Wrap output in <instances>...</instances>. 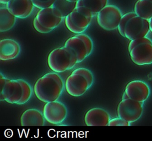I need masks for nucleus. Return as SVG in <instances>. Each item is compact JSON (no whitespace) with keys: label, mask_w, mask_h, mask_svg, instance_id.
<instances>
[{"label":"nucleus","mask_w":152,"mask_h":141,"mask_svg":"<svg viewBox=\"0 0 152 141\" xmlns=\"http://www.w3.org/2000/svg\"><path fill=\"white\" fill-rule=\"evenodd\" d=\"M34 6L39 9L52 6L55 0H31Z\"/></svg>","instance_id":"26"},{"label":"nucleus","mask_w":152,"mask_h":141,"mask_svg":"<svg viewBox=\"0 0 152 141\" xmlns=\"http://www.w3.org/2000/svg\"><path fill=\"white\" fill-rule=\"evenodd\" d=\"M130 125L131 123L120 117L111 118L108 124V126H129Z\"/></svg>","instance_id":"25"},{"label":"nucleus","mask_w":152,"mask_h":141,"mask_svg":"<svg viewBox=\"0 0 152 141\" xmlns=\"http://www.w3.org/2000/svg\"><path fill=\"white\" fill-rule=\"evenodd\" d=\"M148 23H149V28H150V31L152 33V17L148 20Z\"/></svg>","instance_id":"28"},{"label":"nucleus","mask_w":152,"mask_h":141,"mask_svg":"<svg viewBox=\"0 0 152 141\" xmlns=\"http://www.w3.org/2000/svg\"><path fill=\"white\" fill-rule=\"evenodd\" d=\"M150 31L148 20L138 15L131 18L128 22L125 30V37L128 40L146 37Z\"/></svg>","instance_id":"7"},{"label":"nucleus","mask_w":152,"mask_h":141,"mask_svg":"<svg viewBox=\"0 0 152 141\" xmlns=\"http://www.w3.org/2000/svg\"><path fill=\"white\" fill-rule=\"evenodd\" d=\"M129 98L140 102L145 101L150 93L148 85L144 81L134 80L128 82L124 91Z\"/></svg>","instance_id":"11"},{"label":"nucleus","mask_w":152,"mask_h":141,"mask_svg":"<svg viewBox=\"0 0 152 141\" xmlns=\"http://www.w3.org/2000/svg\"><path fill=\"white\" fill-rule=\"evenodd\" d=\"M92 18L80 13L75 8L65 18V24L69 31L75 34L83 33L90 25Z\"/></svg>","instance_id":"9"},{"label":"nucleus","mask_w":152,"mask_h":141,"mask_svg":"<svg viewBox=\"0 0 152 141\" xmlns=\"http://www.w3.org/2000/svg\"><path fill=\"white\" fill-rule=\"evenodd\" d=\"M134 10L137 15L149 20L152 17V2L150 0H138Z\"/></svg>","instance_id":"20"},{"label":"nucleus","mask_w":152,"mask_h":141,"mask_svg":"<svg viewBox=\"0 0 152 141\" xmlns=\"http://www.w3.org/2000/svg\"><path fill=\"white\" fill-rule=\"evenodd\" d=\"M38 23L50 31L57 27L63 18L52 6L40 9L35 17Z\"/></svg>","instance_id":"8"},{"label":"nucleus","mask_w":152,"mask_h":141,"mask_svg":"<svg viewBox=\"0 0 152 141\" xmlns=\"http://www.w3.org/2000/svg\"><path fill=\"white\" fill-rule=\"evenodd\" d=\"M77 2H71L68 0H55L52 5L61 15L62 18H65L76 8Z\"/></svg>","instance_id":"21"},{"label":"nucleus","mask_w":152,"mask_h":141,"mask_svg":"<svg viewBox=\"0 0 152 141\" xmlns=\"http://www.w3.org/2000/svg\"><path fill=\"white\" fill-rule=\"evenodd\" d=\"M33 27L35 28V30L40 33H43V34H46L50 32V31L49 30L46 29V28H45L44 27H43L42 25H40L38 21H37L36 18H34V20H33Z\"/></svg>","instance_id":"27"},{"label":"nucleus","mask_w":152,"mask_h":141,"mask_svg":"<svg viewBox=\"0 0 152 141\" xmlns=\"http://www.w3.org/2000/svg\"><path fill=\"white\" fill-rule=\"evenodd\" d=\"M32 94L30 85L25 80L9 79L1 73L0 100L10 104L22 105L27 102Z\"/></svg>","instance_id":"1"},{"label":"nucleus","mask_w":152,"mask_h":141,"mask_svg":"<svg viewBox=\"0 0 152 141\" xmlns=\"http://www.w3.org/2000/svg\"><path fill=\"white\" fill-rule=\"evenodd\" d=\"M69 1H71V2H77L78 0H68Z\"/></svg>","instance_id":"31"},{"label":"nucleus","mask_w":152,"mask_h":141,"mask_svg":"<svg viewBox=\"0 0 152 141\" xmlns=\"http://www.w3.org/2000/svg\"><path fill=\"white\" fill-rule=\"evenodd\" d=\"M45 120L42 112L37 109L30 108L22 114L20 123L22 126H43Z\"/></svg>","instance_id":"18"},{"label":"nucleus","mask_w":152,"mask_h":141,"mask_svg":"<svg viewBox=\"0 0 152 141\" xmlns=\"http://www.w3.org/2000/svg\"><path fill=\"white\" fill-rule=\"evenodd\" d=\"M64 82L56 72H49L39 78L34 85L36 97L43 102L58 100L62 93Z\"/></svg>","instance_id":"2"},{"label":"nucleus","mask_w":152,"mask_h":141,"mask_svg":"<svg viewBox=\"0 0 152 141\" xmlns=\"http://www.w3.org/2000/svg\"><path fill=\"white\" fill-rule=\"evenodd\" d=\"M77 63V57L74 52L65 46L52 50L48 56L49 68L56 73L71 69Z\"/></svg>","instance_id":"3"},{"label":"nucleus","mask_w":152,"mask_h":141,"mask_svg":"<svg viewBox=\"0 0 152 141\" xmlns=\"http://www.w3.org/2000/svg\"><path fill=\"white\" fill-rule=\"evenodd\" d=\"M34 5L31 0H11L6 7L16 17L25 18L32 12Z\"/></svg>","instance_id":"15"},{"label":"nucleus","mask_w":152,"mask_h":141,"mask_svg":"<svg viewBox=\"0 0 152 141\" xmlns=\"http://www.w3.org/2000/svg\"><path fill=\"white\" fill-rule=\"evenodd\" d=\"M108 0H78L76 9L84 15L93 18L107 5Z\"/></svg>","instance_id":"14"},{"label":"nucleus","mask_w":152,"mask_h":141,"mask_svg":"<svg viewBox=\"0 0 152 141\" xmlns=\"http://www.w3.org/2000/svg\"><path fill=\"white\" fill-rule=\"evenodd\" d=\"M64 46L69 47L74 52L77 57L78 63L81 62L88 56L86 44L81 33L68 39Z\"/></svg>","instance_id":"16"},{"label":"nucleus","mask_w":152,"mask_h":141,"mask_svg":"<svg viewBox=\"0 0 152 141\" xmlns=\"http://www.w3.org/2000/svg\"><path fill=\"white\" fill-rule=\"evenodd\" d=\"M72 73H77L84 76L88 81L90 87H91L94 82V76L91 71L86 68H79L74 70Z\"/></svg>","instance_id":"23"},{"label":"nucleus","mask_w":152,"mask_h":141,"mask_svg":"<svg viewBox=\"0 0 152 141\" xmlns=\"http://www.w3.org/2000/svg\"><path fill=\"white\" fill-rule=\"evenodd\" d=\"M65 88L68 94L72 97H80L90 88L87 80L82 75L72 73L65 82Z\"/></svg>","instance_id":"10"},{"label":"nucleus","mask_w":152,"mask_h":141,"mask_svg":"<svg viewBox=\"0 0 152 141\" xmlns=\"http://www.w3.org/2000/svg\"><path fill=\"white\" fill-rule=\"evenodd\" d=\"M67 113L65 105L57 100L46 102L43 109L45 120L53 124L62 123L66 118Z\"/></svg>","instance_id":"6"},{"label":"nucleus","mask_w":152,"mask_h":141,"mask_svg":"<svg viewBox=\"0 0 152 141\" xmlns=\"http://www.w3.org/2000/svg\"><path fill=\"white\" fill-rule=\"evenodd\" d=\"M126 98H129L128 95H126V94L124 92L123 95H122V100H124V99H126Z\"/></svg>","instance_id":"30"},{"label":"nucleus","mask_w":152,"mask_h":141,"mask_svg":"<svg viewBox=\"0 0 152 141\" xmlns=\"http://www.w3.org/2000/svg\"><path fill=\"white\" fill-rule=\"evenodd\" d=\"M143 112L142 102L131 98L122 100L117 108L118 117L129 123L137 121L141 117Z\"/></svg>","instance_id":"5"},{"label":"nucleus","mask_w":152,"mask_h":141,"mask_svg":"<svg viewBox=\"0 0 152 141\" xmlns=\"http://www.w3.org/2000/svg\"><path fill=\"white\" fill-rule=\"evenodd\" d=\"M16 21V17L5 7L0 8V31L4 32L12 28Z\"/></svg>","instance_id":"19"},{"label":"nucleus","mask_w":152,"mask_h":141,"mask_svg":"<svg viewBox=\"0 0 152 141\" xmlns=\"http://www.w3.org/2000/svg\"><path fill=\"white\" fill-rule=\"evenodd\" d=\"M122 14L114 5H107L97 15L98 24L104 30L110 31L118 28Z\"/></svg>","instance_id":"4"},{"label":"nucleus","mask_w":152,"mask_h":141,"mask_svg":"<svg viewBox=\"0 0 152 141\" xmlns=\"http://www.w3.org/2000/svg\"><path fill=\"white\" fill-rule=\"evenodd\" d=\"M136 14L135 13V12H127L124 15H122V18L121 19V21L119 22L118 27V31L119 33V34L124 37H125V34H124V30L125 28L128 23V22L129 21V20L132 18V17L136 16Z\"/></svg>","instance_id":"22"},{"label":"nucleus","mask_w":152,"mask_h":141,"mask_svg":"<svg viewBox=\"0 0 152 141\" xmlns=\"http://www.w3.org/2000/svg\"><path fill=\"white\" fill-rule=\"evenodd\" d=\"M110 120L107 111L101 108H91L84 116V122L87 126H106Z\"/></svg>","instance_id":"13"},{"label":"nucleus","mask_w":152,"mask_h":141,"mask_svg":"<svg viewBox=\"0 0 152 141\" xmlns=\"http://www.w3.org/2000/svg\"><path fill=\"white\" fill-rule=\"evenodd\" d=\"M11 0H0V2L1 4H7Z\"/></svg>","instance_id":"29"},{"label":"nucleus","mask_w":152,"mask_h":141,"mask_svg":"<svg viewBox=\"0 0 152 141\" xmlns=\"http://www.w3.org/2000/svg\"><path fill=\"white\" fill-rule=\"evenodd\" d=\"M129 53L131 59L137 65L152 64V43H145L138 45Z\"/></svg>","instance_id":"12"},{"label":"nucleus","mask_w":152,"mask_h":141,"mask_svg":"<svg viewBox=\"0 0 152 141\" xmlns=\"http://www.w3.org/2000/svg\"><path fill=\"white\" fill-rule=\"evenodd\" d=\"M152 43V41L150 39L147 38V37H144L131 40L128 44V51L130 52L135 46L142 43Z\"/></svg>","instance_id":"24"},{"label":"nucleus","mask_w":152,"mask_h":141,"mask_svg":"<svg viewBox=\"0 0 152 141\" xmlns=\"http://www.w3.org/2000/svg\"><path fill=\"white\" fill-rule=\"evenodd\" d=\"M20 53V46L15 40L5 39L0 41V59L9 60L16 58Z\"/></svg>","instance_id":"17"}]
</instances>
